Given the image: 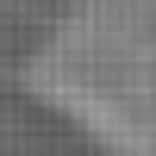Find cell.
I'll use <instances>...</instances> for the list:
<instances>
[{
  "mask_svg": "<svg viewBox=\"0 0 156 156\" xmlns=\"http://www.w3.org/2000/svg\"><path fill=\"white\" fill-rule=\"evenodd\" d=\"M25 87L106 156H156V0H69L25 62Z\"/></svg>",
  "mask_w": 156,
  "mask_h": 156,
  "instance_id": "obj_1",
  "label": "cell"
}]
</instances>
